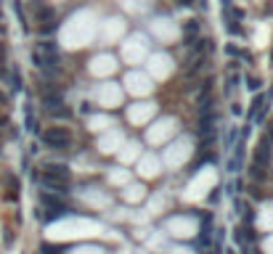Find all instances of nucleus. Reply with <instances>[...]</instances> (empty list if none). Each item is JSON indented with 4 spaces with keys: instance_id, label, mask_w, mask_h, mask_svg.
Returning <instances> with one entry per match:
<instances>
[{
    "instance_id": "nucleus-1",
    "label": "nucleus",
    "mask_w": 273,
    "mask_h": 254,
    "mask_svg": "<svg viewBox=\"0 0 273 254\" xmlns=\"http://www.w3.org/2000/svg\"><path fill=\"white\" fill-rule=\"evenodd\" d=\"M40 183L45 185L48 193H56V196H67V188H69V169L67 167H53L48 164L40 172Z\"/></svg>"
},
{
    "instance_id": "nucleus-2",
    "label": "nucleus",
    "mask_w": 273,
    "mask_h": 254,
    "mask_svg": "<svg viewBox=\"0 0 273 254\" xmlns=\"http://www.w3.org/2000/svg\"><path fill=\"white\" fill-rule=\"evenodd\" d=\"M32 61L43 71H56L58 69V45L53 40H40L32 50Z\"/></svg>"
},
{
    "instance_id": "nucleus-3",
    "label": "nucleus",
    "mask_w": 273,
    "mask_h": 254,
    "mask_svg": "<svg viewBox=\"0 0 273 254\" xmlns=\"http://www.w3.org/2000/svg\"><path fill=\"white\" fill-rule=\"evenodd\" d=\"M40 212H43V220H58L69 212V207H67V201H64V196L43 191L40 193Z\"/></svg>"
},
{
    "instance_id": "nucleus-4",
    "label": "nucleus",
    "mask_w": 273,
    "mask_h": 254,
    "mask_svg": "<svg viewBox=\"0 0 273 254\" xmlns=\"http://www.w3.org/2000/svg\"><path fill=\"white\" fill-rule=\"evenodd\" d=\"M40 138H43L45 146L53 148V151H67V148L72 146V133H69L67 127H48Z\"/></svg>"
},
{
    "instance_id": "nucleus-5",
    "label": "nucleus",
    "mask_w": 273,
    "mask_h": 254,
    "mask_svg": "<svg viewBox=\"0 0 273 254\" xmlns=\"http://www.w3.org/2000/svg\"><path fill=\"white\" fill-rule=\"evenodd\" d=\"M35 22H37V32H40V35H50L58 24L56 22V8H50V5H37Z\"/></svg>"
},
{
    "instance_id": "nucleus-6",
    "label": "nucleus",
    "mask_w": 273,
    "mask_h": 254,
    "mask_svg": "<svg viewBox=\"0 0 273 254\" xmlns=\"http://www.w3.org/2000/svg\"><path fill=\"white\" fill-rule=\"evenodd\" d=\"M255 159H257V164H265V162L271 159V140H268V138L260 143V148H257V156H255Z\"/></svg>"
},
{
    "instance_id": "nucleus-7",
    "label": "nucleus",
    "mask_w": 273,
    "mask_h": 254,
    "mask_svg": "<svg viewBox=\"0 0 273 254\" xmlns=\"http://www.w3.org/2000/svg\"><path fill=\"white\" fill-rule=\"evenodd\" d=\"M183 32H186L188 37H194V35L199 32V24H197V22H186V24H183Z\"/></svg>"
},
{
    "instance_id": "nucleus-8",
    "label": "nucleus",
    "mask_w": 273,
    "mask_h": 254,
    "mask_svg": "<svg viewBox=\"0 0 273 254\" xmlns=\"http://www.w3.org/2000/svg\"><path fill=\"white\" fill-rule=\"evenodd\" d=\"M27 130H37V119H35V114H32L29 106H27Z\"/></svg>"
},
{
    "instance_id": "nucleus-9",
    "label": "nucleus",
    "mask_w": 273,
    "mask_h": 254,
    "mask_svg": "<svg viewBox=\"0 0 273 254\" xmlns=\"http://www.w3.org/2000/svg\"><path fill=\"white\" fill-rule=\"evenodd\" d=\"M11 88H14V90L22 88V77H19V71H16V69H14V74H11Z\"/></svg>"
},
{
    "instance_id": "nucleus-10",
    "label": "nucleus",
    "mask_w": 273,
    "mask_h": 254,
    "mask_svg": "<svg viewBox=\"0 0 273 254\" xmlns=\"http://www.w3.org/2000/svg\"><path fill=\"white\" fill-rule=\"evenodd\" d=\"M247 88L257 90V88H260V80H257V77H247Z\"/></svg>"
},
{
    "instance_id": "nucleus-11",
    "label": "nucleus",
    "mask_w": 273,
    "mask_h": 254,
    "mask_svg": "<svg viewBox=\"0 0 273 254\" xmlns=\"http://www.w3.org/2000/svg\"><path fill=\"white\" fill-rule=\"evenodd\" d=\"M0 64H5V45L0 43Z\"/></svg>"
},
{
    "instance_id": "nucleus-12",
    "label": "nucleus",
    "mask_w": 273,
    "mask_h": 254,
    "mask_svg": "<svg viewBox=\"0 0 273 254\" xmlns=\"http://www.w3.org/2000/svg\"><path fill=\"white\" fill-rule=\"evenodd\" d=\"M5 103H8V95H5V93H0V106H5Z\"/></svg>"
},
{
    "instance_id": "nucleus-13",
    "label": "nucleus",
    "mask_w": 273,
    "mask_h": 254,
    "mask_svg": "<svg viewBox=\"0 0 273 254\" xmlns=\"http://www.w3.org/2000/svg\"><path fill=\"white\" fill-rule=\"evenodd\" d=\"M0 35H5V24H3V14H0Z\"/></svg>"
},
{
    "instance_id": "nucleus-14",
    "label": "nucleus",
    "mask_w": 273,
    "mask_h": 254,
    "mask_svg": "<svg viewBox=\"0 0 273 254\" xmlns=\"http://www.w3.org/2000/svg\"><path fill=\"white\" fill-rule=\"evenodd\" d=\"M194 0H178V5H191Z\"/></svg>"
},
{
    "instance_id": "nucleus-15",
    "label": "nucleus",
    "mask_w": 273,
    "mask_h": 254,
    "mask_svg": "<svg viewBox=\"0 0 273 254\" xmlns=\"http://www.w3.org/2000/svg\"><path fill=\"white\" fill-rule=\"evenodd\" d=\"M3 77H5V69H3V64H0V80H3Z\"/></svg>"
}]
</instances>
